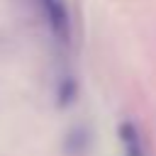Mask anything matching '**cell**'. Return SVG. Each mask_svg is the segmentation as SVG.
<instances>
[{"instance_id":"7a4b0ae2","label":"cell","mask_w":156,"mask_h":156,"mask_svg":"<svg viewBox=\"0 0 156 156\" xmlns=\"http://www.w3.org/2000/svg\"><path fill=\"white\" fill-rule=\"evenodd\" d=\"M93 144V132L88 124H73L63 136V151L68 156H83Z\"/></svg>"},{"instance_id":"3957f363","label":"cell","mask_w":156,"mask_h":156,"mask_svg":"<svg viewBox=\"0 0 156 156\" xmlns=\"http://www.w3.org/2000/svg\"><path fill=\"white\" fill-rule=\"evenodd\" d=\"M117 136H119V144H122V149H124V156H146L141 134H139V129H136L134 122L124 119V122L117 127Z\"/></svg>"},{"instance_id":"277c9868","label":"cell","mask_w":156,"mask_h":156,"mask_svg":"<svg viewBox=\"0 0 156 156\" xmlns=\"http://www.w3.org/2000/svg\"><path fill=\"white\" fill-rule=\"evenodd\" d=\"M78 100V80L73 76H61L56 83V107L66 110Z\"/></svg>"},{"instance_id":"6da1fadb","label":"cell","mask_w":156,"mask_h":156,"mask_svg":"<svg viewBox=\"0 0 156 156\" xmlns=\"http://www.w3.org/2000/svg\"><path fill=\"white\" fill-rule=\"evenodd\" d=\"M37 5L41 7L44 17H46V24L54 34L56 41L61 44H68L71 39V15H68V7L63 0H37Z\"/></svg>"}]
</instances>
